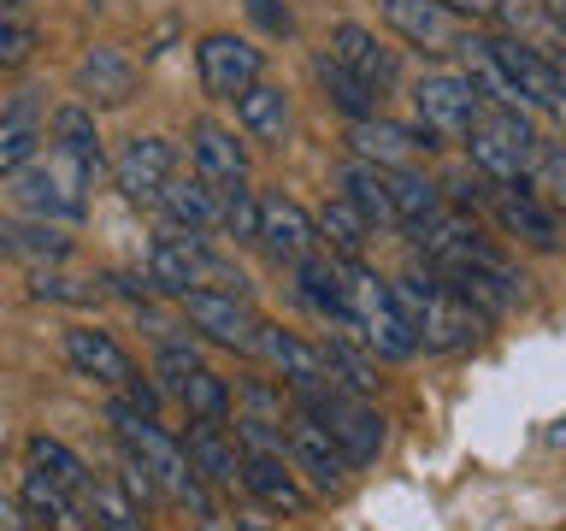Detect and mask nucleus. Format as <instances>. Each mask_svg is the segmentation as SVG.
Returning <instances> with one entry per match:
<instances>
[{
    "mask_svg": "<svg viewBox=\"0 0 566 531\" xmlns=\"http://www.w3.org/2000/svg\"><path fill=\"white\" fill-rule=\"evenodd\" d=\"M313 77H318V88L331 95V106H343V113H348L354 124H360V118H378V101H384V95H371V88H366L360 77H348V71L336 65L325 48L313 53Z\"/></svg>",
    "mask_w": 566,
    "mask_h": 531,
    "instance_id": "nucleus-34",
    "label": "nucleus"
},
{
    "mask_svg": "<svg viewBox=\"0 0 566 531\" xmlns=\"http://www.w3.org/2000/svg\"><path fill=\"white\" fill-rule=\"evenodd\" d=\"M336 189H343V201L360 212L366 225L396 230V207H389L384 166H371V159H343V166H336Z\"/></svg>",
    "mask_w": 566,
    "mask_h": 531,
    "instance_id": "nucleus-27",
    "label": "nucleus"
},
{
    "mask_svg": "<svg viewBox=\"0 0 566 531\" xmlns=\"http://www.w3.org/2000/svg\"><path fill=\"white\" fill-rule=\"evenodd\" d=\"M30 467L42 472V478H53V485H60L65 496H83V490H88V467L65 449L60 437H48V431L30 437Z\"/></svg>",
    "mask_w": 566,
    "mask_h": 531,
    "instance_id": "nucleus-36",
    "label": "nucleus"
},
{
    "mask_svg": "<svg viewBox=\"0 0 566 531\" xmlns=\"http://www.w3.org/2000/svg\"><path fill=\"white\" fill-rule=\"evenodd\" d=\"M35 42H42V35H35V24L30 18H18V12H0V71H18L35 53Z\"/></svg>",
    "mask_w": 566,
    "mask_h": 531,
    "instance_id": "nucleus-39",
    "label": "nucleus"
},
{
    "mask_svg": "<svg viewBox=\"0 0 566 531\" xmlns=\"http://www.w3.org/2000/svg\"><path fill=\"white\" fill-rule=\"evenodd\" d=\"M0 531H42L30 520V508H18V502H7V496H0Z\"/></svg>",
    "mask_w": 566,
    "mask_h": 531,
    "instance_id": "nucleus-45",
    "label": "nucleus"
},
{
    "mask_svg": "<svg viewBox=\"0 0 566 531\" xmlns=\"http://www.w3.org/2000/svg\"><path fill=\"white\" fill-rule=\"evenodd\" d=\"M389 301H396L401 325L413 331L419 348H437V354H454V348H472L478 343V308L454 290L449 278H419L407 272L389 283Z\"/></svg>",
    "mask_w": 566,
    "mask_h": 531,
    "instance_id": "nucleus-1",
    "label": "nucleus"
},
{
    "mask_svg": "<svg viewBox=\"0 0 566 531\" xmlns=\"http://www.w3.org/2000/svg\"><path fill=\"white\" fill-rule=\"evenodd\" d=\"M177 402L189 407V419H207V425H224L230 414V384L219 378V372H207V366H195L184 384H177Z\"/></svg>",
    "mask_w": 566,
    "mask_h": 531,
    "instance_id": "nucleus-37",
    "label": "nucleus"
},
{
    "mask_svg": "<svg viewBox=\"0 0 566 531\" xmlns=\"http://www.w3.org/2000/svg\"><path fill=\"white\" fill-rule=\"evenodd\" d=\"M154 207L177 225V237H219V195L201 177H171Z\"/></svg>",
    "mask_w": 566,
    "mask_h": 531,
    "instance_id": "nucleus-26",
    "label": "nucleus"
},
{
    "mask_svg": "<svg viewBox=\"0 0 566 531\" xmlns=\"http://www.w3.org/2000/svg\"><path fill=\"white\" fill-rule=\"evenodd\" d=\"M30 7V0H0V12H24Z\"/></svg>",
    "mask_w": 566,
    "mask_h": 531,
    "instance_id": "nucleus-48",
    "label": "nucleus"
},
{
    "mask_svg": "<svg viewBox=\"0 0 566 531\" xmlns=\"http://www.w3.org/2000/svg\"><path fill=\"white\" fill-rule=\"evenodd\" d=\"M237 124L254 142H283L290 136V95H283L277 83H254V88H242L237 95Z\"/></svg>",
    "mask_w": 566,
    "mask_h": 531,
    "instance_id": "nucleus-30",
    "label": "nucleus"
},
{
    "mask_svg": "<svg viewBox=\"0 0 566 531\" xmlns=\"http://www.w3.org/2000/svg\"><path fill=\"white\" fill-rule=\"evenodd\" d=\"M313 225H318V248H325V254H336V260H360L366 242H371V225L343 201V195H336V201H325V212H318Z\"/></svg>",
    "mask_w": 566,
    "mask_h": 531,
    "instance_id": "nucleus-32",
    "label": "nucleus"
},
{
    "mask_svg": "<svg viewBox=\"0 0 566 531\" xmlns=\"http://www.w3.org/2000/svg\"><path fill=\"white\" fill-rule=\"evenodd\" d=\"M195 366H201V354H195L189 343H159V361H154V372H159V384H166L171 396H177V384H184Z\"/></svg>",
    "mask_w": 566,
    "mask_h": 531,
    "instance_id": "nucleus-42",
    "label": "nucleus"
},
{
    "mask_svg": "<svg viewBox=\"0 0 566 531\" xmlns=\"http://www.w3.org/2000/svg\"><path fill=\"white\" fill-rule=\"evenodd\" d=\"M77 508H83L88 531H142V513L130 508V496L113 490V485H95V478H88V490L77 496Z\"/></svg>",
    "mask_w": 566,
    "mask_h": 531,
    "instance_id": "nucleus-35",
    "label": "nucleus"
},
{
    "mask_svg": "<svg viewBox=\"0 0 566 531\" xmlns=\"http://www.w3.org/2000/svg\"><path fill=\"white\" fill-rule=\"evenodd\" d=\"M177 308H184V319L201 336H212L219 348H237V354H254L260 343V313L248 308V295H212V290H189L177 295Z\"/></svg>",
    "mask_w": 566,
    "mask_h": 531,
    "instance_id": "nucleus-9",
    "label": "nucleus"
},
{
    "mask_svg": "<svg viewBox=\"0 0 566 531\" xmlns=\"http://www.w3.org/2000/svg\"><path fill=\"white\" fill-rule=\"evenodd\" d=\"M195 71H201V88L212 101H237L242 88H254L260 83V48L254 42H242V35H201V48H195Z\"/></svg>",
    "mask_w": 566,
    "mask_h": 531,
    "instance_id": "nucleus-10",
    "label": "nucleus"
},
{
    "mask_svg": "<svg viewBox=\"0 0 566 531\" xmlns=\"http://www.w3.org/2000/svg\"><path fill=\"white\" fill-rule=\"evenodd\" d=\"M283 460L295 467V478L307 485L313 496H331V490H343V478H348V460L343 449L318 431V425L307 414H295L290 425H283Z\"/></svg>",
    "mask_w": 566,
    "mask_h": 531,
    "instance_id": "nucleus-11",
    "label": "nucleus"
},
{
    "mask_svg": "<svg viewBox=\"0 0 566 531\" xmlns=\"http://www.w3.org/2000/svg\"><path fill=\"white\" fill-rule=\"evenodd\" d=\"M301 414H307L318 431H325L336 449H343L348 467H366L384 449V419L378 407H366V396H348V389H307L301 396Z\"/></svg>",
    "mask_w": 566,
    "mask_h": 531,
    "instance_id": "nucleus-6",
    "label": "nucleus"
},
{
    "mask_svg": "<svg viewBox=\"0 0 566 531\" xmlns=\"http://www.w3.org/2000/svg\"><path fill=\"white\" fill-rule=\"evenodd\" d=\"M254 242H260L277 266H301V260L318 254V225H313V212L301 207V201H290V195H272V201H260Z\"/></svg>",
    "mask_w": 566,
    "mask_h": 531,
    "instance_id": "nucleus-14",
    "label": "nucleus"
},
{
    "mask_svg": "<svg viewBox=\"0 0 566 531\" xmlns=\"http://www.w3.org/2000/svg\"><path fill=\"white\" fill-rule=\"evenodd\" d=\"M48 136H53V154L71 159L88 184L106 171V154H101V131H95V106H83V101H60L48 113Z\"/></svg>",
    "mask_w": 566,
    "mask_h": 531,
    "instance_id": "nucleus-19",
    "label": "nucleus"
},
{
    "mask_svg": "<svg viewBox=\"0 0 566 531\" xmlns=\"http://www.w3.org/2000/svg\"><path fill=\"white\" fill-rule=\"evenodd\" d=\"M242 490L254 496L265 513H283V520L307 513V502H313V490L301 485L283 455H242Z\"/></svg>",
    "mask_w": 566,
    "mask_h": 531,
    "instance_id": "nucleus-17",
    "label": "nucleus"
},
{
    "mask_svg": "<svg viewBox=\"0 0 566 531\" xmlns=\"http://www.w3.org/2000/svg\"><path fill=\"white\" fill-rule=\"evenodd\" d=\"M171 171H177V148L166 136H130L124 154L113 159V184H118L124 201H136V207H154L159 189L171 184Z\"/></svg>",
    "mask_w": 566,
    "mask_h": 531,
    "instance_id": "nucleus-13",
    "label": "nucleus"
},
{
    "mask_svg": "<svg viewBox=\"0 0 566 531\" xmlns=\"http://www.w3.org/2000/svg\"><path fill=\"white\" fill-rule=\"evenodd\" d=\"M336 278H343V313H348L343 331L360 336V348L371 361H413L419 343L401 325L396 301H389V278H378L360 260H336Z\"/></svg>",
    "mask_w": 566,
    "mask_h": 531,
    "instance_id": "nucleus-3",
    "label": "nucleus"
},
{
    "mask_svg": "<svg viewBox=\"0 0 566 531\" xmlns=\"http://www.w3.org/2000/svg\"><path fill=\"white\" fill-rule=\"evenodd\" d=\"M189 154H195V177H201L207 189L248 184V148L237 142V131H224V124L195 118L189 124Z\"/></svg>",
    "mask_w": 566,
    "mask_h": 531,
    "instance_id": "nucleus-16",
    "label": "nucleus"
},
{
    "mask_svg": "<svg viewBox=\"0 0 566 531\" xmlns=\"http://www.w3.org/2000/svg\"><path fill=\"white\" fill-rule=\"evenodd\" d=\"M118 485H124V496H130V508L136 513H148L154 502H159V490H154V478H148V467L124 449V460H118Z\"/></svg>",
    "mask_w": 566,
    "mask_h": 531,
    "instance_id": "nucleus-41",
    "label": "nucleus"
},
{
    "mask_svg": "<svg viewBox=\"0 0 566 531\" xmlns=\"http://www.w3.org/2000/svg\"><path fill=\"white\" fill-rule=\"evenodd\" d=\"M384 18L401 42H413L431 60L454 53V42H460V18L449 7H437V0H384Z\"/></svg>",
    "mask_w": 566,
    "mask_h": 531,
    "instance_id": "nucleus-18",
    "label": "nucleus"
},
{
    "mask_svg": "<svg viewBox=\"0 0 566 531\" xmlns=\"http://www.w3.org/2000/svg\"><path fill=\"white\" fill-rule=\"evenodd\" d=\"M384 184H389V207H396V230H419L424 219H437L449 207L431 177H419L413 166H384Z\"/></svg>",
    "mask_w": 566,
    "mask_h": 531,
    "instance_id": "nucleus-29",
    "label": "nucleus"
},
{
    "mask_svg": "<svg viewBox=\"0 0 566 531\" xmlns=\"http://www.w3.org/2000/svg\"><path fill=\"white\" fill-rule=\"evenodd\" d=\"M88 177L71 166V159L60 154H35L30 166H18L12 171V201L30 212V219H48V225H77L83 212H88Z\"/></svg>",
    "mask_w": 566,
    "mask_h": 531,
    "instance_id": "nucleus-5",
    "label": "nucleus"
},
{
    "mask_svg": "<svg viewBox=\"0 0 566 531\" xmlns=\"http://www.w3.org/2000/svg\"><path fill=\"white\" fill-rule=\"evenodd\" d=\"M242 12L254 18L265 35H290V30H295V18H290V7H283V0H242Z\"/></svg>",
    "mask_w": 566,
    "mask_h": 531,
    "instance_id": "nucleus-44",
    "label": "nucleus"
},
{
    "mask_svg": "<svg viewBox=\"0 0 566 531\" xmlns=\"http://www.w3.org/2000/svg\"><path fill=\"white\" fill-rule=\"evenodd\" d=\"M490 189H495V184H490L484 171H449V177L437 184V195H449L460 212H467V207H484V201H490Z\"/></svg>",
    "mask_w": 566,
    "mask_h": 531,
    "instance_id": "nucleus-40",
    "label": "nucleus"
},
{
    "mask_svg": "<svg viewBox=\"0 0 566 531\" xmlns=\"http://www.w3.org/2000/svg\"><path fill=\"white\" fill-rule=\"evenodd\" d=\"M484 207L495 212V225H502L507 237H520L525 248H537V254H555V248H560V219H555V207H548L543 195H531L525 177H520V184H495Z\"/></svg>",
    "mask_w": 566,
    "mask_h": 531,
    "instance_id": "nucleus-12",
    "label": "nucleus"
},
{
    "mask_svg": "<svg viewBox=\"0 0 566 531\" xmlns=\"http://www.w3.org/2000/svg\"><path fill=\"white\" fill-rule=\"evenodd\" d=\"M413 106H419V131L431 142H460L484 101L472 95V83L460 71H424L413 83Z\"/></svg>",
    "mask_w": 566,
    "mask_h": 531,
    "instance_id": "nucleus-7",
    "label": "nucleus"
},
{
    "mask_svg": "<svg viewBox=\"0 0 566 531\" xmlns=\"http://www.w3.org/2000/svg\"><path fill=\"white\" fill-rule=\"evenodd\" d=\"M106 419H113V431H118V442L130 449L142 467H148V478H154V490L159 496H171V502H184V508H195L201 513V525H212V502H207V485L195 478V467H189V455H184V442L177 437H166L159 425L148 419V414H136L130 402H113L106 407Z\"/></svg>",
    "mask_w": 566,
    "mask_h": 531,
    "instance_id": "nucleus-2",
    "label": "nucleus"
},
{
    "mask_svg": "<svg viewBox=\"0 0 566 531\" xmlns=\"http://www.w3.org/2000/svg\"><path fill=\"white\" fill-rule=\"evenodd\" d=\"M325 53L348 71V77H360L371 95H389V88H396V77H401L396 48H384L366 24H336L331 42H325Z\"/></svg>",
    "mask_w": 566,
    "mask_h": 531,
    "instance_id": "nucleus-15",
    "label": "nucleus"
},
{
    "mask_svg": "<svg viewBox=\"0 0 566 531\" xmlns=\"http://www.w3.org/2000/svg\"><path fill=\"white\" fill-rule=\"evenodd\" d=\"M212 195H219V237L254 242V230H260V201L248 195V184H237V189H212Z\"/></svg>",
    "mask_w": 566,
    "mask_h": 531,
    "instance_id": "nucleus-38",
    "label": "nucleus"
},
{
    "mask_svg": "<svg viewBox=\"0 0 566 531\" xmlns=\"http://www.w3.org/2000/svg\"><path fill=\"white\" fill-rule=\"evenodd\" d=\"M71 83H77L83 106H130L142 77L118 48H88L77 60V71H71Z\"/></svg>",
    "mask_w": 566,
    "mask_h": 531,
    "instance_id": "nucleus-22",
    "label": "nucleus"
},
{
    "mask_svg": "<svg viewBox=\"0 0 566 531\" xmlns=\"http://www.w3.org/2000/svg\"><path fill=\"white\" fill-rule=\"evenodd\" d=\"M318 354H325V372H331L336 389H348V396H371V389H378V361H371L360 343H348V336H325Z\"/></svg>",
    "mask_w": 566,
    "mask_h": 531,
    "instance_id": "nucleus-33",
    "label": "nucleus"
},
{
    "mask_svg": "<svg viewBox=\"0 0 566 531\" xmlns=\"http://www.w3.org/2000/svg\"><path fill=\"white\" fill-rule=\"evenodd\" d=\"M424 148H437L424 131H407L396 118H360L354 124V159H371V166H413Z\"/></svg>",
    "mask_w": 566,
    "mask_h": 531,
    "instance_id": "nucleus-25",
    "label": "nucleus"
},
{
    "mask_svg": "<svg viewBox=\"0 0 566 531\" xmlns=\"http://www.w3.org/2000/svg\"><path fill=\"white\" fill-rule=\"evenodd\" d=\"M237 531H277V520L265 508H237Z\"/></svg>",
    "mask_w": 566,
    "mask_h": 531,
    "instance_id": "nucleus-47",
    "label": "nucleus"
},
{
    "mask_svg": "<svg viewBox=\"0 0 566 531\" xmlns=\"http://www.w3.org/2000/svg\"><path fill=\"white\" fill-rule=\"evenodd\" d=\"M0 254L30 260V266H60L71 254V237L48 219H18V225H0Z\"/></svg>",
    "mask_w": 566,
    "mask_h": 531,
    "instance_id": "nucleus-31",
    "label": "nucleus"
},
{
    "mask_svg": "<svg viewBox=\"0 0 566 531\" xmlns=\"http://www.w3.org/2000/svg\"><path fill=\"white\" fill-rule=\"evenodd\" d=\"M42 301H95V290H83L77 278H60V272H48V266H35V283H30Z\"/></svg>",
    "mask_w": 566,
    "mask_h": 531,
    "instance_id": "nucleus-43",
    "label": "nucleus"
},
{
    "mask_svg": "<svg viewBox=\"0 0 566 531\" xmlns=\"http://www.w3.org/2000/svg\"><path fill=\"white\" fill-rule=\"evenodd\" d=\"M48 142V113H42V95L35 88H24V95H12L7 106H0V171H18L30 166L35 154H42Z\"/></svg>",
    "mask_w": 566,
    "mask_h": 531,
    "instance_id": "nucleus-23",
    "label": "nucleus"
},
{
    "mask_svg": "<svg viewBox=\"0 0 566 531\" xmlns=\"http://www.w3.org/2000/svg\"><path fill=\"white\" fill-rule=\"evenodd\" d=\"M437 7H449L454 18H495V0H437Z\"/></svg>",
    "mask_w": 566,
    "mask_h": 531,
    "instance_id": "nucleus-46",
    "label": "nucleus"
},
{
    "mask_svg": "<svg viewBox=\"0 0 566 531\" xmlns=\"http://www.w3.org/2000/svg\"><path fill=\"white\" fill-rule=\"evenodd\" d=\"M184 455H189V467H195V478H201L207 490H237L242 485V455H237V442H230L224 425L195 419Z\"/></svg>",
    "mask_w": 566,
    "mask_h": 531,
    "instance_id": "nucleus-24",
    "label": "nucleus"
},
{
    "mask_svg": "<svg viewBox=\"0 0 566 531\" xmlns=\"http://www.w3.org/2000/svg\"><path fill=\"white\" fill-rule=\"evenodd\" d=\"M290 272H295V295L307 301V308L325 319V325L343 331V325H348V313H343V278H336V254H325V248H318L313 260L290 266Z\"/></svg>",
    "mask_w": 566,
    "mask_h": 531,
    "instance_id": "nucleus-28",
    "label": "nucleus"
},
{
    "mask_svg": "<svg viewBox=\"0 0 566 531\" xmlns=\"http://www.w3.org/2000/svg\"><path fill=\"white\" fill-rule=\"evenodd\" d=\"M254 354H265V361L283 372V384H290L295 396H307V389H336L331 372H325V354H318V343H301V336L265 325V319H260V343H254Z\"/></svg>",
    "mask_w": 566,
    "mask_h": 531,
    "instance_id": "nucleus-21",
    "label": "nucleus"
},
{
    "mask_svg": "<svg viewBox=\"0 0 566 531\" xmlns=\"http://www.w3.org/2000/svg\"><path fill=\"white\" fill-rule=\"evenodd\" d=\"M490 48H495V60H502V71L513 77V88H520L525 113H543V118H555V113H560V95H566V83H560V65L548 60L543 48L520 42V35H490Z\"/></svg>",
    "mask_w": 566,
    "mask_h": 531,
    "instance_id": "nucleus-8",
    "label": "nucleus"
},
{
    "mask_svg": "<svg viewBox=\"0 0 566 531\" xmlns=\"http://www.w3.org/2000/svg\"><path fill=\"white\" fill-rule=\"evenodd\" d=\"M65 361L77 378H95L106 389H124L136 378V361L118 348V336L113 331H95V325H77V331H65Z\"/></svg>",
    "mask_w": 566,
    "mask_h": 531,
    "instance_id": "nucleus-20",
    "label": "nucleus"
},
{
    "mask_svg": "<svg viewBox=\"0 0 566 531\" xmlns=\"http://www.w3.org/2000/svg\"><path fill=\"white\" fill-rule=\"evenodd\" d=\"M467 154H472V171H484L490 184H520V177L531 171V159H537L543 136L537 124H531V113H520V106H478V118L467 124Z\"/></svg>",
    "mask_w": 566,
    "mask_h": 531,
    "instance_id": "nucleus-4",
    "label": "nucleus"
}]
</instances>
